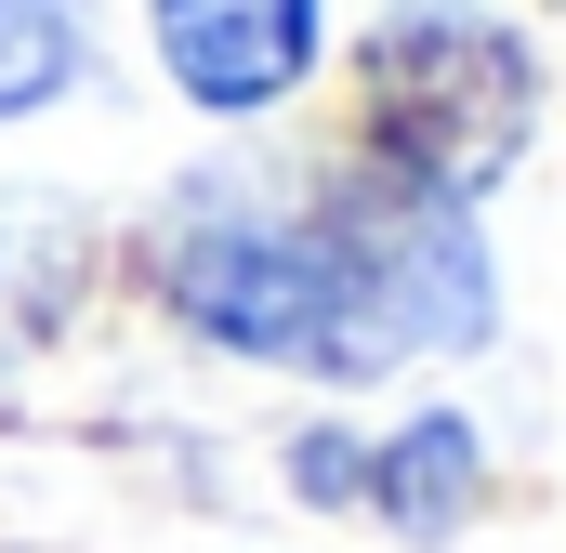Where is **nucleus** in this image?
<instances>
[{
    "label": "nucleus",
    "instance_id": "obj_1",
    "mask_svg": "<svg viewBox=\"0 0 566 553\" xmlns=\"http://www.w3.org/2000/svg\"><path fill=\"white\" fill-rule=\"evenodd\" d=\"M171 303L224 356L356 383V369L474 343L488 251H474L461 198H422L356 158V185H329V198H198L171 225Z\"/></svg>",
    "mask_w": 566,
    "mask_h": 553
},
{
    "label": "nucleus",
    "instance_id": "obj_5",
    "mask_svg": "<svg viewBox=\"0 0 566 553\" xmlns=\"http://www.w3.org/2000/svg\"><path fill=\"white\" fill-rule=\"evenodd\" d=\"M80 80V0H0V119L53 106Z\"/></svg>",
    "mask_w": 566,
    "mask_h": 553
},
{
    "label": "nucleus",
    "instance_id": "obj_4",
    "mask_svg": "<svg viewBox=\"0 0 566 553\" xmlns=\"http://www.w3.org/2000/svg\"><path fill=\"white\" fill-rule=\"evenodd\" d=\"M356 488H369L396 528H422V541H434V528L474 501V421H448V409L409 421L396 448H369V461H356ZM356 488H343V501H356Z\"/></svg>",
    "mask_w": 566,
    "mask_h": 553
},
{
    "label": "nucleus",
    "instance_id": "obj_2",
    "mask_svg": "<svg viewBox=\"0 0 566 553\" xmlns=\"http://www.w3.org/2000/svg\"><path fill=\"white\" fill-rule=\"evenodd\" d=\"M527 106H541L527 40H501V27L422 0V13H396L382 53H369V171H396V185H422V198H474V185H501V158L527 145Z\"/></svg>",
    "mask_w": 566,
    "mask_h": 553
},
{
    "label": "nucleus",
    "instance_id": "obj_3",
    "mask_svg": "<svg viewBox=\"0 0 566 553\" xmlns=\"http://www.w3.org/2000/svg\"><path fill=\"white\" fill-rule=\"evenodd\" d=\"M145 27H158L171 93L211 106V119L277 106L290 80L316 66V0H145Z\"/></svg>",
    "mask_w": 566,
    "mask_h": 553
}]
</instances>
